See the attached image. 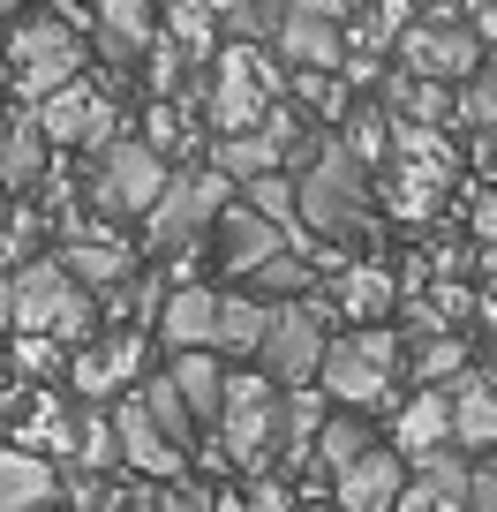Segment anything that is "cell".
Here are the masks:
<instances>
[{"label": "cell", "instance_id": "6da1fadb", "mask_svg": "<svg viewBox=\"0 0 497 512\" xmlns=\"http://www.w3.org/2000/svg\"><path fill=\"white\" fill-rule=\"evenodd\" d=\"M369 166L354 159L339 136H324L317 144V159L294 174V211H302V226H317V234H332V241H354L369 226Z\"/></svg>", "mask_w": 497, "mask_h": 512}, {"label": "cell", "instance_id": "7a4b0ae2", "mask_svg": "<svg viewBox=\"0 0 497 512\" xmlns=\"http://www.w3.org/2000/svg\"><path fill=\"white\" fill-rule=\"evenodd\" d=\"M317 377H324V392H332L339 407H392V377H400V332L362 324V332L332 339Z\"/></svg>", "mask_w": 497, "mask_h": 512}, {"label": "cell", "instance_id": "3957f363", "mask_svg": "<svg viewBox=\"0 0 497 512\" xmlns=\"http://www.w3.org/2000/svg\"><path fill=\"white\" fill-rule=\"evenodd\" d=\"M279 407L287 392H272V377H226V407H219V452L241 460L249 475L279 467Z\"/></svg>", "mask_w": 497, "mask_h": 512}, {"label": "cell", "instance_id": "277c9868", "mask_svg": "<svg viewBox=\"0 0 497 512\" xmlns=\"http://www.w3.org/2000/svg\"><path fill=\"white\" fill-rule=\"evenodd\" d=\"M226 189H234V181H226L219 166H211V174H204V166L174 174V181H166V196L144 211V241H151L159 256H181L196 234H204V226H219V211H226Z\"/></svg>", "mask_w": 497, "mask_h": 512}, {"label": "cell", "instance_id": "5b68a950", "mask_svg": "<svg viewBox=\"0 0 497 512\" xmlns=\"http://www.w3.org/2000/svg\"><path fill=\"white\" fill-rule=\"evenodd\" d=\"M8 68H16L23 98L46 106L53 91H68V83L83 76V38L68 31L61 16H31L23 31H8Z\"/></svg>", "mask_w": 497, "mask_h": 512}, {"label": "cell", "instance_id": "8992f818", "mask_svg": "<svg viewBox=\"0 0 497 512\" xmlns=\"http://www.w3.org/2000/svg\"><path fill=\"white\" fill-rule=\"evenodd\" d=\"M257 362H264V377L287 384V392H302V384L324 369V309L309 302V294H302V302H279V309H272V332H264Z\"/></svg>", "mask_w": 497, "mask_h": 512}, {"label": "cell", "instance_id": "52a82bcc", "mask_svg": "<svg viewBox=\"0 0 497 512\" xmlns=\"http://www.w3.org/2000/svg\"><path fill=\"white\" fill-rule=\"evenodd\" d=\"M166 151H151L144 136L136 144H106L98 151V174H91V196H98V211H151L166 196Z\"/></svg>", "mask_w": 497, "mask_h": 512}, {"label": "cell", "instance_id": "ba28073f", "mask_svg": "<svg viewBox=\"0 0 497 512\" xmlns=\"http://www.w3.org/2000/svg\"><path fill=\"white\" fill-rule=\"evenodd\" d=\"M400 61L407 76H430V83H460L482 68V38L475 23H452V16H422L400 31Z\"/></svg>", "mask_w": 497, "mask_h": 512}, {"label": "cell", "instance_id": "9c48e42d", "mask_svg": "<svg viewBox=\"0 0 497 512\" xmlns=\"http://www.w3.org/2000/svg\"><path fill=\"white\" fill-rule=\"evenodd\" d=\"M400 497H407V452L400 445H369L354 467L332 475V505H347V512H400Z\"/></svg>", "mask_w": 497, "mask_h": 512}, {"label": "cell", "instance_id": "30bf717a", "mask_svg": "<svg viewBox=\"0 0 497 512\" xmlns=\"http://www.w3.org/2000/svg\"><path fill=\"white\" fill-rule=\"evenodd\" d=\"M38 128H46V144L106 151L113 144V106H106V91H91V83H68V91H53L46 106H38Z\"/></svg>", "mask_w": 497, "mask_h": 512}, {"label": "cell", "instance_id": "8fae6325", "mask_svg": "<svg viewBox=\"0 0 497 512\" xmlns=\"http://www.w3.org/2000/svg\"><path fill=\"white\" fill-rule=\"evenodd\" d=\"M113 437H121V460H129L136 475H151V482H174L181 467H189V452H181L174 437H166L159 422H151V407L136 400V392H129L121 407H113Z\"/></svg>", "mask_w": 497, "mask_h": 512}, {"label": "cell", "instance_id": "7c38bea8", "mask_svg": "<svg viewBox=\"0 0 497 512\" xmlns=\"http://www.w3.org/2000/svg\"><path fill=\"white\" fill-rule=\"evenodd\" d=\"M287 249V234H279V219H264V211H249V204H226L219 211V256H226V272H257V264H272V256Z\"/></svg>", "mask_w": 497, "mask_h": 512}, {"label": "cell", "instance_id": "4fadbf2b", "mask_svg": "<svg viewBox=\"0 0 497 512\" xmlns=\"http://www.w3.org/2000/svg\"><path fill=\"white\" fill-rule=\"evenodd\" d=\"M159 46V8L151 0H98V53L106 61H144Z\"/></svg>", "mask_w": 497, "mask_h": 512}, {"label": "cell", "instance_id": "5bb4252c", "mask_svg": "<svg viewBox=\"0 0 497 512\" xmlns=\"http://www.w3.org/2000/svg\"><path fill=\"white\" fill-rule=\"evenodd\" d=\"M159 339L174 354L211 347V339H219V294H211V287H174L166 309H159ZM211 354H219V347H211Z\"/></svg>", "mask_w": 497, "mask_h": 512}, {"label": "cell", "instance_id": "9a60e30c", "mask_svg": "<svg viewBox=\"0 0 497 512\" xmlns=\"http://www.w3.org/2000/svg\"><path fill=\"white\" fill-rule=\"evenodd\" d=\"M422 475L407 482V497H400V512H467V490H475V475H467L460 460H452L445 445L437 452H422Z\"/></svg>", "mask_w": 497, "mask_h": 512}, {"label": "cell", "instance_id": "2e32d148", "mask_svg": "<svg viewBox=\"0 0 497 512\" xmlns=\"http://www.w3.org/2000/svg\"><path fill=\"white\" fill-rule=\"evenodd\" d=\"M272 46H279V61H294V68H339V53H347V31L287 0V23H279Z\"/></svg>", "mask_w": 497, "mask_h": 512}, {"label": "cell", "instance_id": "e0dca14e", "mask_svg": "<svg viewBox=\"0 0 497 512\" xmlns=\"http://www.w3.org/2000/svg\"><path fill=\"white\" fill-rule=\"evenodd\" d=\"M61 497V475H53L38 452L0 445V512H46Z\"/></svg>", "mask_w": 497, "mask_h": 512}, {"label": "cell", "instance_id": "ac0fdd59", "mask_svg": "<svg viewBox=\"0 0 497 512\" xmlns=\"http://www.w3.org/2000/svg\"><path fill=\"white\" fill-rule=\"evenodd\" d=\"M445 400H452V445L497 452V384L490 377H452Z\"/></svg>", "mask_w": 497, "mask_h": 512}, {"label": "cell", "instance_id": "d6986e66", "mask_svg": "<svg viewBox=\"0 0 497 512\" xmlns=\"http://www.w3.org/2000/svg\"><path fill=\"white\" fill-rule=\"evenodd\" d=\"M211 166H219L226 181H241V189H249V181H264V174H279V166H287V144H279L272 121H264V128H241V136H219Z\"/></svg>", "mask_w": 497, "mask_h": 512}, {"label": "cell", "instance_id": "ffe728a7", "mask_svg": "<svg viewBox=\"0 0 497 512\" xmlns=\"http://www.w3.org/2000/svg\"><path fill=\"white\" fill-rule=\"evenodd\" d=\"M166 377L181 384V400H189L196 422H219V407H226V369H219V354H211V347L174 354V369H166Z\"/></svg>", "mask_w": 497, "mask_h": 512}, {"label": "cell", "instance_id": "44dd1931", "mask_svg": "<svg viewBox=\"0 0 497 512\" xmlns=\"http://www.w3.org/2000/svg\"><path fill=\"white\" fill-rule=\"evenodd\" d=\"M445 437H452V400H445V384H422L415 400L400 407V452L422 460V452H437Z\"/></svg>", "mask_w": 497, "mask_h": 512}, {"label": "cell", "instance_id": "7402d4cb", "mask_svg": "<svg viewBox=\"0 0 497 512\" xmlns=\"http://www.w3.org/2000/svg\"><path fill=\"white\" fill-rule=\"evenodd\" d=\"M136 362H144V339H136V332H113L106 347H83L76 354V392H83V400H98V392H113Z\"/></svg>", "mask_w": 497, "mask_h": 512}, {"label": "cell", "instance_id": "603a6c76", "mask_svg": "<svg viewBox=\"0 0 497 512\" xmlns=\"http://www.w3.org/2000/svg\"><path fill=\"white\" fill-rule=\"evenodd\" d=\"M264 332H272V302L264 294H219V354H257Z\"/></svg>", "mask_w": 497, "mask_h": 512}, {"label": "cell", "instance_id": "cb8c5ba5", "mask_svg": "<svg viewBox=\"0 0 497 512\" xmlns=\"http://www.w3.org/2000/svg\"><path fill=\"white\" fill-rule=\"evenodd\" d=\"M46 181V128L8 121L0 128V189H38Z\"/></svg>", "mask_w": 497, "mask_h": 512}, {"label": "cell", "instance_id": "d4e9b609", "mask_svg": "<svg viewBox=\"0 0 497 512\" xmlns=\"http://www.w3.org/2000/svg\"><path fill=\"white\" fill-rule=\"evenodd\" d=\"M369 445H377V437H369V422L354 415V407H347V415H324L317 452H309V475H339V467H354Z\"/></svg>", "mask_w": 497, "mask_h": 512}, {"label": "cell", "instance_id": "484cf974", "mask_svg": "<svg viewBox=\"0 0 497 512\" xmlns=\"http://www.w3.org/2000/svg\"><path fill=\"white\" fill-rule=\"evenodd\" d=\"M136 400H144V407H151V422H159V430H166V437H174V445H181V452H189V445H196V415H189V400H181V384H174V377H166V369H159V377H144V384H136Z\"/></svg>", "mask_w": 497, "mask_h": 512}, {"label": "cell", "instance_id": "4316f807", "mask_svg": "<svg viewBox=\"0 0 497 512\" xmlns=\"http://www.w3.org/2000/svg\"><path fill=\"white\" fill-rule=\"evenodd\" d=\"M61 264L83 287H121V279H129V249H113V241H68Z\"/></svg>", "mask_w": 497, "mask_h": 512}, {"label": "cell", "instance_id": "83f0119b", "mask_svg": "<svg viewBox=\"0 0 497 512\" xmlns=\"http://www.w3.org/2000/svg\"><path fill=\"white\" fill-rule=\"evenodd\" d=\"M385 91H392V106H400V121H415V128H437L452 113V91L430 83V76H392Z\"/></svg>", "mask_w": 497, "mask_h": 512}, {"label": "cell", "instance_id": "f1b7e54d", "mask_svg": "<svg viewBox=\"0 0 497 512\" xmlns=\"http://www.w3.org/2000/svg\"><path fill=\"white\" fill-rule=\"evenodd\" d=\"M249 279H257V294H264V302H302V294L317 287V272H309V264H302L294 249H279L272 264H257Z\"/></svg>", "mask_w": 497, "mask_h": 512}, {"label": "cell", "instance_id": "f546056e", "mask_svg": "<svg viewBox=\"0 0 497 512\" xmlns=\"http://www.w3.org/2000/svg\"><path fill=\"white\" fill-rule=\"evenodd\" d=\"M211 23H219V16H211L204 0H181L174 23H166V46H174L189 68H196V61H211Z\"/></svg>", "mask_w": 497, "mask_h": 512}, {"label": "cell", "instance_id": "4dcf8cb0", "mask_svg": "<svg viewBox=\"0 0 497 512\" xmlns=\"http://www.w3.org/2000/svg\"><path fill=\"white\" fill-rule=\"evenodd\" d=\"M339 144H347L362 166H377V159H385V144H392V121H385V106H377V98H362V106L347 113V136H339Z\"/></svg>", "mask_w": 497, "mask_h": 512}, {"label": "cell", "instance_id": "1f68e13d", "mask_svg": "<svg viewBox=\"0 0 497 512\" xmlns=\"http://www.w3.org/2000/svg\"><path fill=\"white\" fill-rule=\"evenodd\" d=\"M415 377H422V384H452V377H467V347H460V332L415 339Z\"/></svg>", "mask_w": 497, "mask_h": 512}, {"label": "cell", "instance_id": "d6a6232c", "mask_svg": "<svg viewBox=\"0 0 497 512\" xmlns=\"http://www.w3.org/2000/svg\"><path fill=\"white\" fill-rule=\"evenodd\" d=\"M76 460H83V467H106V460H121V437H113V415H98L91 400H83V415H76Z\"/></svg>", "mask_w": 497, "mask_h": 512}, {"label": "cell", "instance_id": "836d02e7", "mask_svg": "<svg viewBox=\"0 0 497 512\" xmlns=\"http://www.w3.org/2000/svg\"><path fill=\"white\" fill-rule=\"evenodd\" d=\"M460 106H467V121L497 144V61H482L475 76H467V98H460Z\"/></svg>", "mask_w": 497, "mask_h": 512}, {"label": "cell", "instance_id": "e575fe53", "mask_svg": "<svg viewBox=\"0 0 497 512\" xmlns=\"http://www.w3.org/2000/svg\"><path fill=\"white\" fill-rule=\"evenodd\" d=\"M294 98H302L309 113H324V121H332V113H347V91L332 83V68H294Z\"/></svg>", "mask_w": 497, "mask_h": 512}, {"label": "cell", "instance_id": "d590c367", "mask_svg": "<svg viewBox=\"0 0 497 512\" xmlns=\"http://www.w3.org/2000/svg\"><path fill=\"white\" fill-rule=\"evenodd\" d=\"M347 309H354V317H377V309H392V272L362 264V272L347 279Z\"/></svg>", "mask_w": 497, "mask_h": 512}, {"label": "cell", "instance_id": "8d00e7d4", "mask_svg": "<svg viewBox=\"0 0 497 512\" xmlns=\"http://www.w3.org/2000/svg\"><path fill=\"white\" fill-rule=\"evenodd\" d=\"M249 211H264V219H279V226H287V219H294V181H287V174L249 181Z\"/></svg>", "mask_w": 497, "mask_h": 512}, {"label": "cell", "instance_id": "74e56055", "mask_svg": "<svg viewBox=\"0 0 497 512\" xmlns=\"http://www.w3.org/2000/svg\"><path fill=\"white\" fill-rule=\"evenodd\" d=\"M16 362L31 369V377H53V369H61V339H46V332H23V339H16Z\"/></svg>", "mask_w": 497, "mask_h": 512}, {"label": "cell", "instance_id": "f35d334b", "mask_svg": "<svg viewBox=\"0 0 497 512\" xmlns=\"http://www.w3.org/2000/svg\"><path fill=\"white\" fill-rule=\"evenodd\" d=\"M467 512H497V475H490V467H482L475 490H467Z\"/></svg>", "mask_w": 497, "mask_h": 512}, {"label": "cell", "instance_id": "ab89813d", "mask_svg": "<svg viewBox=\"0 0 497 512\" xmlns=\"http://www.w3.org/2000/svg\"><path fill=\"white\" fill-rule=\"evenodd\" d=\"M294 8H309V16H324V23H347L354 16V0H294Z\"/></svg>", "mask_w": 497, "mask_h": 512}, {"label": "cell", "instance_id": "60d3db41", "mask_svg": "<svg viewBox=\"0 0 497 512\" xmlns=\"http://www.w3.org/2000/svg\"><path fill=\"white\" fill-rule=\"evenodd\" d=\"M415 8H422V16H460V8H475V16H482L490 0H415Z\"/></svg>", "mask_w": 497, "mask_h": 512}, {"label": "cell", "instance_id": "b9f144b4", "mask_svg": "<svg viewBox=\"0 0 497 512\" xmlns=\"http://www.w3.org/2000/svg\"><path fill=\"white\" fill-rule=\"evenodd\" d=\"M136 512H196V505H189V497H174V490H159V497H144Z\"/></svg>", "mask_w": 497, "mask_h": 512}, {"label": "cell", "instance_id": "7bdbcfd3", "mask_svg": "<svg viewBox=\"0 0 497 512\" xmlns=\"http://www.w3.org/2000/svg\"><path fill=\"white\" fill-rule=\"evenodd\" d=\"M287 505V482H257V512H279Z\"/></svg>", "mask_w": 497, "mask_h": 512}, {"label": "cell", "instance_id": "ee69618b", "mask_svg": "<svg viewBox=\"0 0 497 512\" xmlns=\"http://www.w3.org/2000/svg\"><path fill=\"white\" fill-rule=\"evenodd\" d=\"M475 38H482V46H497V0H490V8L475 16Z\"/></svg>", "mask_w": 497, "mask_h": 512}, {"label": "cell", "instance_id": "f6af8a7d", "mask_svg": "<svg viewBox=\"0 0 497 512\" xmlns=\"http://www.w3.org/2000/svg\"><path fill=\"white\" fill-rule=\"evenodd\" d=\"M475 309H482V324H490V332H497V279H490V287H482V302H475Z\"/></svg>", "mask_w": 497, "mask_h": 512}, {"label": "cell", "instance_id": "bcb514c9", "mask_svg": "<svg viewBox=\"0 0 497 512\" xmlns=\"http://www.w3.org/2000/svg\"><path fill=\"white\" fill-rule=\"evenodd\" d=\"M204 512H257V505H249V497H211Z\"/></svg>", "mask_w": 497, "mask_h": 512}, {"label": "cell", "instance_id": "7dc6e473", "mask_svg": "<svg viewBox=\"0 0 497 512\" xmlns=\"http://www.w3.org/2000/svg\"><path fill=\"white\" fill-rule=\"evenodd\" d=\"M482 272H490V279H497V234H490V241H482Z\"/></svg>", "mask_w": 497, "mask_h": 512}, {"label": "cell", "instance_id": "c3c4849f", "mask_svg": "<svg viewBox=\"0 0 497 512\" xmlns=\"http://www.w3.org/2000/svg\"><path fill=\"white\" fill-rule=\"evenodd\" d=\"M294 512H347V505H324V497H317V505H294Z\"/></svg>", "mask_w": 497, "mask_h": 512}, {"label": "cell", "instance_id": "681fc988", "mask_svg": "<svg viewBox=\"0 0 497 512\" xmlns=\"http://www.w3.org/2000/svg\"><path fill=\"white\" fill-rule=\"evenodd\" d=\"M91 512H136V505H113V497H106V505H91Z\"/></svg>", "mask_w": 497, "mask_h": 512}, {"label": "cell", "instance_id": "f907efd6", "mask_svg": "<svg viewBox=\"0 0 497 512\" xmlns=\"http://www.w3.org/2000/svg\"><path fill=\"white\" fill-rule=\"evenodd\" d=\"M0 76H8V31H0Z\"/></svg>", "mask_w": 497, "mask_h": 512}, {"label": "cell", "instance_id": "816d5d0a", "mask_svg": "<svg viewBox=\"0 0 497 512\" xmlns=\"http://www.w3.org/2000/svg\"><path fill=\"white\" fill-rule=\"evenodd\" d=\"M0 362H8V324H0Z\"/></svg>", "mask_w": 497, "mask_h": 512}, {"label": "cell", "instance_id": "f5cc1de1", "mask_svg": "<svg viewBox=\"0 0 497 512\" xmlns=\"http://www.w3.org/2000/svg\"><path fill=\"white\" fill-rule=\"evenodd\" d=\"M490 384H497V347H490Z\"/></svg>", "mask_w": 497, "mask_h": 512}, {"label": "cell", "instance_id": "db71d44e", "mask_svg": "<svg viewBox=\"0 0 497 512\" xmlns=\"http://www.w3.org/2000/svg\"><path fill=\"white\" fill-rule=\"evenodd\" d=\"M490 475H497V452H490Z\"/></svg>", "mask_w": 497, "mask_h": 512}, {"label": "cell", "instance_id": "11a10c76", "mask_svg": "<svg viewBox=\"0 0 497 512\" xmlns=\"http://www.w3.org/2000/svg\"><path fill=\"white\" fill-rule=\"evenodd\" d=\"M46 512H53V505H46Z\"/></svg>", "mask_w": 497, "mask_h": 512}]
</instances>
